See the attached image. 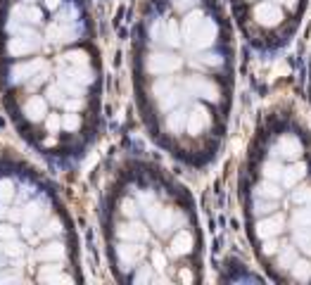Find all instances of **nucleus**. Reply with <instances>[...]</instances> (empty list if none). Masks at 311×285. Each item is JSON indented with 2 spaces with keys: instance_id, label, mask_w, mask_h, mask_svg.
Segmentation results:
<instances>
[{
  "instance_id": "7ed1b4c3",
  "label": "nucleus",
  "mask_w": 311,
  "mask_h": 285,
  "mask_svg": "<svg viewBox=\"0 0 311 285\" xmlns=\"http://www.w3.org/2000/svg\"><path fill=\"white\" fill-rule=\"evenodd\" d=\"M100 233L121 283L204 281V231L192 192L169 169L140 154L109 166L100 190Z\"/></svg>"
},
{
  "instance_id": "f257e3e1",
  "label": "nucleus",
  "mask_w": 311,
  "mask_h": 285,
  "mask_svg": "<svg viewBox=\"0 0 311 285\" xmlns=\"http://www.w3.org/2000/svg\"><path fill=\"white\" fill-rule=\"evenodd\" d=\"M131 79L152 142L178 164L207 169L223 150L235 100V36L223 0H143Z\"/></svg>"
},
{
  "instance_id": "20e7f679",
  "label": "nucleus",
  "mask_w": 311,
  "mask_h": 285,
  "mask_svg": "<svg viewBox=\"0 0 311 285\" xmlns=\"http://www.w3.org/2000/svg\"><path fill=\"white\" fill-rule=\"evenodd\" d=\"M238 197L266 276L311 283V141L287 107H271L257 121L240 164Z\"/></svg>"
},
{
  "instance_id": "39448f33",
  "label": "nucleus",
  "mask_w": 311,
  "mask_h": 285,
  "mask_svg": "<svg viewBox=\"0 0 311 285\" xmlns=\"http://www.w3.org/2000/svg\"><path fill=\"white\" fill-rule=\"evenodd\" d=\"M84 281L76 226L36 164L0 147V283Z\"/></svg>"
},
{
  "instance_id": "f03ea898",
  "label": "nucleus",
  "mask_w": 311,
  "mask_h": 285,
  "mask_svg": "<svg viewBox=\"0 0 311 285\" xmlns=\"http://www.w3.org/2000/svg\"><path fill=\"white\" fill-rule=\"evenodd\" d=\"M0 102L50 164H76L102 136L105 69L88 0H0Z\"/></svg>"
},
{
  "instance_id": "423d86ee",
  "label": "nucleus",
  "mask_w": 311,
  "mask_h": 285,
  "mask_svg": "<svg viewBox=\"0 0 311 285\" xmlns=\"http://www.w3.org/2000/svg\"><path fill=\"white\" fill-rule=\"evenodd\" d=\"M242 38L257 52H275L292 38L307 0H226Z\"/></svg>"
}]
</instances>
